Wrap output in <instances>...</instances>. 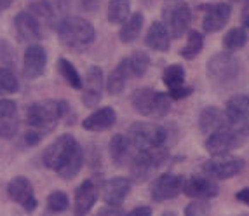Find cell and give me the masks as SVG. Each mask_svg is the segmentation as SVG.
Masks as SVG:
<instances>
[{
    "label": "cell",
    "instance_id": "obj_39",
    "mask_svg": "<svg viewBox=\"0 0 249 216\" xmlns=\"http://www.w3.org/2000/svg\"><path fill=\"white\" fill-rule=\"evenodd\" d=\"M192 92H194V88H190V86H181V88L171 89L169 98H171V100H183V98L190 96Z\"/></svg>",
    "mask_w": 249,
    "mask_h": 216
},
{
    "label": "cell",
    "instance_id": "obj_2",
    "mask_svg": "<svg viewBox=\"0 0 249 216\" xmlns=\"http://www.w3.org/2000/svg\"><path fill=\"white\" fill-rule=\"evenodd\" d=\"M68 110H70V107L67 101H35L26 108V122L34 131L46 136V133L53 131L58 126V122L67 115Z\"/></svg>",
    "mask_w": 249,
    "mask_h": 216
},
{
    "label": "cell",
    "instance_id": "obj_30",
    "mask_svg": "<svg viewBox=\"0 0 249 216\" xmlns=\"http://www.w3.org/2000/svg\"><path fill=\"white\" fill-rule=\"evenodd\" d=\"M58 70L61 73V77L65 79V82L73 89H82V77L77 72V68L68 61L67 58H59L58 61Z\"/></svg>",
    "mask_w": 249,
    "mask_h": 216
},
{
    "label": "cell",
    "instance_id": "obj_43",
    "mask_svg": "<svg viewBox=\"0 0 249 216\" xmlns=\"http://www.w3.org/2000/svg\"><path fill=\"white\" fill-rule=\"evenodd\" d=\"M100 2L101 0H80V5H82V9L84 11H94L98 5H100Z\"/></svg>",
    "mask_w": 249,
    "mask_h": 216
},
{
    "label": "cell",
    "instance_id": "obj_37",
    "mask_svg": "<svg viewBox=\"0 0 249 216\" xmlns=\"http://www.w3.org/2000/svg\"><path fill=\"white\" fill-rule=\"evenodd\" d=\"M211 215V208L206 199H196L192 200L185 208V216H209Z\"/></svg>",
    "mask_w": 249,
    "mask_h": 216
},
{
    "label": "cell",
    "instance_id": "obj_12",
    "mask_svg": "<svg viewBox=\"0 0 249 216\" xmlns=\"http://www.w3.org/2000/svg\"><path fill=\"white\" fill-rule=\"evenodd\" d=\"M7 194L26 213H34L37 209L38 202H37V197H35L34 185L25 176H16V178L11 180L7 185Z\"/></svg>",
    "mask_w": 249,
    "mask_h": 216
},
{
    "label": "cell",
    "instance_id": "obj_17",
    "mask_svg": "<svg viewBox=\"0 0 249 216\" xmlns=\"http://www.w3.org/2000/svg\"><path fill=\"white\" fill-rule=\"evenodd\" d=\"M218 183L209 176H192L183 185V194L192 199H211L218 196Z\"/></svg>",
    "mask_w": 249,
    "mask_h": 216
},
{
    "label": "cell",
    "instance_id": "obj_29",
    "mask_svg": "<svg viewBox=\"0 0 249 216\" xmlns=\"http://www.w3.org/2000/svg\"><path fill=\"white\" fill-rule=\"evenodd\" d=\"M131 14V0H110L108 4V21L112 25H121Z\"/></svg>",
    "mask_w": 249,
    "mask_h": 216
},
{
    "label": "cell",
    "instance_id": "obj_15",
    "mask_svg": "<svg viewBox=\"0 0 249 216\" xmlns=\"http://www.w3.org/2000/svg\"><path fill=\"white\" fill-rule=\"evenodd\" d=\"M47 65V53L42 46H28L23 56V75L28 80L38 79L40 75H44Z\"/></svg>",
    "mask_w": 249,
    "mask_h": 216
},
{
    "label": "cell",
    "instance_id": "obj_47",
    "mask_svg": "<svg viewBox=\"0 0 249 216\" xmlns=\"http://www.w3.org/2000/svg\"><path fill=\"white\" fill-rule=\"evenodd\" d=\"M162 216H176V213H173V211H166V213H162Z\"/></svg>",
    "mask_w": 249,
    "mask_h": 216
},
{
    "label": "cell",
    "instance_id": "obj_20",
    "mask_svg": "<svg viewBox=\"0 0 249 216\" xmlns=\"http://www.w3.org/2000/svg\"><path fill=\"white\" fill-rule=\"evenodd\" d=\"M14 28L21 42H37L42 37L40 21L30 11H23L14 18Z\"/></svg>",
    "mask_w": 249,
    "mask_h": 216
},
{
    "label": "cell",
    "instance_id": "obj_10",
    "mask_svg": "<svg viewBox=\"0 0 249 216\" xmlns=\"http://www.w3.org/2000/svg\"><path fill=\"white\" fill-rule=\"evenodd\" d=\"M246 138H242L241 134H237L235 131H232L230 127H225L216 131V133L209 134L204 146L209 154L214 155V157H220V155L230 154L232 150H235L237 146H241L244 143Z\"/></svg>",
    "mask_w": 249,
    "mask_h": 216
},
{
    "label": "cell",
    "instance_id": "obj_5",
    "mask_svg": "<svg viewBox=\"0 0 249 216\" xmlns=\"http://www.w3.org/2000/svg\"><path fill=\"white\" fill-rule=\"evenodd\" d=\"M127 138L136 152L164 148L167 142V129L154 122H134L129 127Z\"/></svg>",
    "mask_w": 249,
    "mask_h": 216
},
{
    "label": "cell",
    "instance_id": "obj_14",
    "mask_svg": "<svg viewBox=\"0 0 249 216\" xmlns=\"http://www.w3.org/2000/svg\"><path fill=\"white\" fill-rule=\"evenodd\" d=\"M82 103L88 108L98 107V103L103 98V88H105V79H103V70L100 67H89L88 73H86V84L82 86Z\"/></svg>",
    "mask_w": 249,
    "mask_h": 216
},
{
    "label": "cell",
    "instance_id": "obj_16",
    "mask_svg": "<svg viewBox=\"0 0 249 216\" xmlns=\"http://www.w3.org/2000/svg\"><path fill=\"white\" fill-rule=\"evenodd\" d=\"M232 14V7L230 4H223V2H216L204 9V19H202V28L208 34H214L220 32L230 19Z\"/></svg>",
    "mask_w": 249,
    "mask_h": 216
},
{
    "label": "cell",
    "instance_id": "obj_18",
    "mask_svg": "<svg viewBox=\"0 0 249 216\" xmlns=\"http://www.w3.org/2000/svg\"><path fill=\"white\" fill-rule=\"evenodd\" d=\"M98 199V187H96L94 180H84L75 190L73 199V215L75 216H86L92 209Z\"/></svg>",
    "mask_w": 249,
    "mask_h": 216
},
{
    "label": "cell",
    "instance_id": "obj_38",
    "mask_svg": "<svg viewBox=\"0 0 249 216\" xmlns=\"http://www.w3.org/2000/svg\"><path fill=\"white\" fill-rule=\"evenodd\" d=\"M0 61L7 65V68L16 61V53H14L13 46L7 40H2V38H0Z\"/></svg>",
    "mask_w": 249,
    "mask_h": 216
},
{
    "label": "cell",
    "instance_id": "obj_31",
    "mask_svg": "<svg viewBox=\"0 0 249 216\" xmlns=\"http://www.w3.org/2000/svg\"><path fill=\"white\" fill-rule=\"evenodd\" d=\"M127 59V68L131 77H143V75L148 72L150 67V58L148 54L143 53V51H138V53L131 54Z\"/></svg>",
    "mask_w": 249,
    "mask_h": 216
},
{
    "label": "cell",
    "instance_id": "obj_8",
    "mask_svg": "<svg viewBox=\"0 0 249 216\" xmlns=\"http://www.w3.org/2000/svg\"><path fill=\"white\" fill-rule=\"evenodd\" d=\"M225 115L232 131L241 134L242 138H249V96H232L225 105Z\"/></svg>",
    "mask_w": 249,
    "mask_h": 216
},
{
    "label": "cell",
    "instance_id": "obj_23",
    "mask_svg": "<svg viewBox=\"0 0 249 216\" xmlns=\"http://www.w3.org/2000/svg\"><path fill=\"white\" fill-rule=\"evenodd\" d=\"M19 127L18 119V105L13 100H0V136L2 138H14Z\"/></svg>",
    "mask_w": 249,
    "mask_h": 216
},
{
    "label": "cell",
    "instance_id": "obj_28",
    "mask_svg": "<svg viewBox=\"0 0 249 216\" xmlns=\"http://www.w3.org/2000/svg\"><path fill=\"white\" fill-rule=\"evenodd\" d=\"M143 23H145V16L142 13H134L133 16H129L124 21L121 32H119V38H121L122 44H131L140 37V32L143 28Z\"/></svg>",
    "mask_w": 249,
    "mask_h": 216
},
{
    "label": "cell",
    "instance_id": "obj_6",
    "mask_svg": "<svg viewBox=\"0 0 249 216\" xmlns=\"http://www.w3.org/2000/svg\"><path fill=\"white\" fill-rule=\"evenodd\" d=\"M167 157H169V154H167L166 148L136 152V155L131 161V176L138 183L146 181L167 161Z\"/></svg>",
    "mask_w": 249,
    "mask_h": 216
},
{
    "label": "cell",
    "instance_id": "obj_26",
    "mask_svg": "<svg viewBox=\"0 0 249 216\" xmlns=\"http://www.w3.org/2000/svg\"><path fill=\"white\" fill-rule=\"evenodd\" d=\"M145 44L152 51L166 53L171 46V34H169V30L166 28V25L160 23V21L152 23V26H150L148 32H146Z\"/></svg>",
    "mask_w": 249,
    "mask_h": 216
},
{
    "label": "cell",
    "instance_id": "obj_7",
    "mask_svg": "<svg viewBox=\"0 0 249 216\" xmlns=\"http://www.w3.org/2000/svg\"><path fill=\"white\" fill-rule=\"evenodd\" d=\"M206 72H208V77L214 84L225 86V84L233 82L239 77V61L229 51L227 53H218L208 61Z\"/></svg>",
    "mask_w": 249,
    "mask_h": 216
},
{
    "label": "cell",
    "instance_id": "obj_1",
    "mask_svg": "<svg viewBox=\"0 0 249 216\" xmlns=\"http://www.w3.org/2000/svg\"><path fill=\"white\" fill-rule=\"evenodd\" d=\"M42 161L63 180H71L84 166V150L71 134H63L47 146Z\"/></svg>",
    "mask_w": 249,
    "mask_h": 216
},
{
    "label": "cell",
    "instance_id": "obj_19",
    "mask_svg": "<svg viewBox=\"0 0 249 216\" xmlns=\"http://www.w3.org/2000/svg\"><path fill=\"white\" fill-rule=\"evenodd\" d=\"M131 192V180L119 176V178L107 180L101 183V197L108 206H119L125 200Z\"/></svg>",
    "mask_w": 249,
    "mask_h": 216
},
{
    "label": "cell",
    "instance_id": "obj_45",
    "mask_svg": "<svg viewBox=\"0 0 249 216\" xmlns=\"http://www.w3.org/2000/svg\"><path fill=\"white\" fill-rule=\"evenodd\" d=\"M241 21L244 28H249V0L244 2V7H242V14H241Z\"/></svg>",
    "mask_w": 249,
    "mask_h": 216
},
{
    "label": "cell",
    "instance_id": "obj_42",
    "mask_svg": "<svg viewBox=\"0 0 249 216\" xmlns=\"http://www.w3.org/2000/svg\"><path fill=\"white\" fill-rule=\"evenodd\" d=\"M125 216H152V209L148 206H140V208H134L133 211H129Z\"/></svg>",
    "mask_w": 249,
    "mask_h": 216
},
{
    "label": "cell",
    "instance_id": "obj_9",
    "mask_svg": "<svg viewBox=\"0 0 249 216\" xmlns=\"http://www.w3.org/2000/svg\"><path fill=\"white\" fill-rule=\"evenodd\" d=\"M242 169H244V159L229 157V155H220V157H214L202 164V171L206 173V176H209L213 180L233 178Z\"/></svg>",
    "mask_w": 249,
    "mask_h": 216
},
{
    "label": "cell",
    "instance_id": "obj_46",
    "mask_svg": "<svg viewBox=\"0 0 249 216\" xmlns=\"http://www.w3.org/2000/svg\"><path fill=\"white\" fill-rule=\"evenodd\" d=\"M14 0H0V13H4V11H7L11 5H13Z\"/></svg>",
    "mask_w": 249,
    "mask_h": 216
},
{
    "label": "cell",
    "instance_id": "obj_44",
    "mask_svg": "<svg viewBox=\"0 0 249 216\" xmlns=\"http://www.w3.org/2000/svg\"><path fill=\"white\" fill-rule=\"evenodd\" d=\"M235 199L239 200V202L246 204V206H249V187L248 188H242V190H239L235 194Z\"/></svg>",
    "mask_w": 249,
    "mask_h": 216
},
{
    "label": "cell",
    "instance_id": "obj_40",
    "mask_svg": "<svg viewBox=\"0 0 249 216\" xmlns=\"http://www.w3.org/2000/svg\"><path fill=\"white\" fill-rule=\"evenodd\" d=\"M96 216H125V213L119 206H105L96 213Z\"/></svg>",
    "mask_w": 249,
    "mask_h": 216
},
{
    "label": "cell",
    "instance_id": "obj_33",
    "mask_svg": "<svg viewBox=\"0 0 249 216\" xmlns=\"http://www.w3.org/2000/svg\"><path fill=\"white\" fill-rule=\"evenodd\" d=\"M248 42V34L244 28H232L230 32H227V35L223 37V49L232 53V51H239L246 46Z\"/></svg>",
    "mask_w": 249,
    "mask_h": 216
},
{
    "label": "cell",
    "instance_id": "obj_11",
    "mask_svg": "<svg viewBox=\"0 0 249 216\" xmlns=\"http://www.w3.org/2000/svg\"><path fill=\"white\" fill-rule=\"evenodd\" d=\"M164 18H166L167 26L171 37L179 38L190 26L192 21V11L188 7L187 2H181V0H176L173 4H169L164 11Z\"/></svg>",
    "mask_w": 249,
    "mask_h": 216
},
{
    "label": "cell",
    "instance_id": "obj_4",
    "mask_svg": "<svg viewBox=\"0 0 249 216\" xmlns=\"http://www.w3.org/2000/svg\"><path fill=\"white\" fill-rule=\"evenodd\" d=\"M131 105L140 115L150 117V119H160L167 115L171 110L169 94L150 88L136 89L131 96Z\"/></svg>",
    "mask_w": 249,
    "mask_h": 216
},
{
    "label": "cell",
    "instance_id": "obj_48",
    "mask_svg": "<svg viewBox=\"0 0 249 216\" xmlns=\"http://www.w3.org/2000/svg\"><path fill=\"white\" fill-rule=\"evenodd\" d=\"M232 2H239V0H232Z\"/></svg>",
    "mask_w": 249,
    "mask_h": 216
},
{
    "label": "cell",
    "instance_id": "obj_3",
    "mask_svg": "<svg viewBox=\"0 0 249 216\" xmlns=\"http://www.w3.org/2000/svg\"><path fill=\"white\" fill-rule=\"evenodd\" d=\"M58 35L63 46L71 47V49H80V47L89 46L94 40L96 32L94 26L88 19L70 16L58 23Z\"/></svg>",
    "mask_w": 249,
    "mask_h": 216
},
{
    "label": "cell",
    "instance_id": "obj_41",
    "mask_svg": "<svg viewBox=\"0 0 249 216\" xmlns=\"http://www.w3.org/2000/svg\"><path fill=\"white\" fill-rule=\"evenodd\" d=\"M42 138H44V134L37 133V131H34V129H30L28 133H26V143H28V145H37Z\"/></svg>",
    "mask_w": 249,
    "mask_h": 216
},
{
    "label": "cell",
    "instance_id": "obj_49",
    "mask_svg": "<svg viewBox=\"0 0 249 216\" xmlns=\"http://www.w3.org/2000/svg\"><path fill=\"white\" fill-rule=\"evenodd\" d=\"M242 216H248V215H242Z\"/></svg>",
    "mask_w": 249,
    "mask_h": 216
},
{
    "label": "cell",
    "instance_id": "obj_32",
    "mask_svg": "<svg viewBox=\"0 0 249 216\" xmlns=\"http://www.w3.org/2000/svg\"><path fill=\"white\" fill-rule=\"evenodd\" d=\"M202 47H204L202 34H199V32H196V30H192L190 34H188L187 44H185V47L179 51V54H181L185 59H194L196 56H199Z\"/></svg>",
    "mask_w": 249,
    "mask_h": 216
},
{
    "label": "cell",
    "instance_id": "obj_25",
    "mask_svg": "<svg viewBox=\"0 0 249 216\" xmlns=\"http://www.w3.org/2000/svg\"><path fill=\"white\" fill-rule=\"evenodd\" d=\"M199 127L204 134H213L220 129L229 127V121L225 115V110H220L218 107H206L200 112L199 117Z\"/></svg>",
    "mask_w": 249,
    "mask_h": 216
},
{
    "label": "cell",
    "instance_id": "obj_13",
    "mask_svg": "<svg viewBox=\"0 0 249 216\" xmlns=\"http://www.w3.org/2000/svg\"><path fill=\"white\" fill-rule=\"evenodd\" d=\"M183 185H185V178L183 176L173 175V173L160 175L152 183L150 196H152V199L155 202H164V200L175 199L183 192Z\"/></svg>",
    "mask_w": 249,
    "mask_h": 216
},
{
    "label": "cell",
    "instance_id": "obj_22",
    "mask_svg": "<svg viewBox=\"0 0 249 216\" xmlns=\"http://www.w3.org/2000/svg\"><path fill=\"white\" fill-rule=\"evenodd\" d=\"M108 150H110V157H112L113 164L119 167L125 166V164H131L133 157L136 155V152H134L136 148L133 146L127 134H121V133L112 136V140L108 143Z\"/></svg>",
    "mask_w": 249,
    "mask_h": 216
},
{
    "label": "cell",
    "instance_id": "obj_36",
    "mask_svg": "<svg viewBox=\"0 0 249 216\" xmlns=\"http://www.w3.org/2000/svg\"><path fill=\"white\" fill-rule=\"evenodd\" d=\"M68 206H70L68 196L65 194V192H61V190L53 192V194H49V197H47V208H49L53 213L67 211Z\"/></svg>",
    "mask_w": 249,
    "mask_h": 216
},
{
    "label": "cell",
    "instance_id": "obj_27",
    "mask_svg": "<svg viewBox=\"0 0 249 216\" xmlns=\"http://www.w3.org/2000/svg\"><path fill=\"white\" fill-rule=\"evenodd\" d=\"M127 79H131V73H129V68H127V59L122 58L121 63L113 68L112 73L108 75L105 88H107V91L110 92V94H113V96L121 94V92L124 91Z\"/></svg>",
    "mask_w": 249,
    "mask_h": 216
},
{
    "label": "cell",
    "instance_id": "obj_21",
    "mask_svg": "<svg viewBox=\"0 0 249 216\" xmlns=\"http://www.w3.org/2000/svg\"><path fill=\"white\" fill-rule=\"evenodd\" d=\"M30 13L35 14L38 21L40 18L53 23V21H61L67 18L68 13V0H42L40 4H34L30 7Z\"/></svg>",
    "mask_w": 249,
    "mask_h": 216
},
{
    "label": "cell",
    "instance_id": "obj_24",
    "mask_svg": "<svg viewBox=\"0 0 249 216\" xmlns=\"http://www.w3.org/2000/svg\"><path fill=\"white\" fill-rule=\"evenodd\" d=\"M117 121V113L112 107H103L98 108L91 115H88L82 121V127L91 133H100V131H107L110 129Z\"/></svg>",
    "mask_w": 249,
    "mask_h": 216
},
{
    "label": "cell",
    "instance_id": "obj_34",
    "mask_svg": "<svg viewBox=\"0 0 249 216\" xmlns=\"http://www.w3.org/2000/svg\"><path fill=\"white\" fill-rule=\"evenodd\" d=\"M162 80L167 86V89H176L185 86V68L181 65H171L164 70V75H162Z\"/></svg>",
    "mask_w": 249,
    "mask_h": 216
},
{
    "label": "cell",
    "instance_id": "obj_35",
    "mask_svg": "<svg viewBox=\"0 0 249 216\" xmlns=\"http://www.w3.org/2000/svg\"><path fill=\"white\" fill-rule=\"evenodd\" d=\"M18 89H19V82L16 73L7 67L0 68V96L14 94Z\"/></svg>",
    "mask_w": 249,
    "mask_h": 216
}]
</instances>
